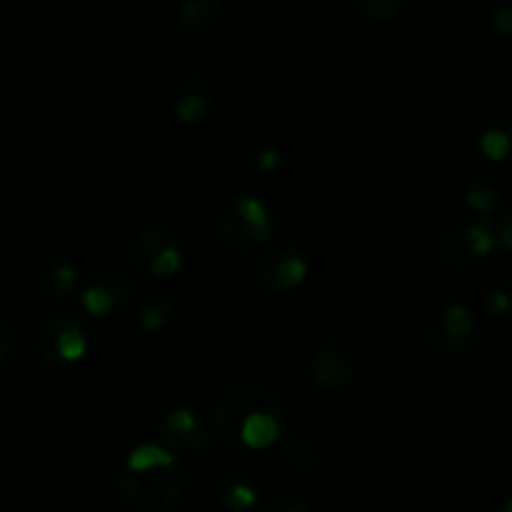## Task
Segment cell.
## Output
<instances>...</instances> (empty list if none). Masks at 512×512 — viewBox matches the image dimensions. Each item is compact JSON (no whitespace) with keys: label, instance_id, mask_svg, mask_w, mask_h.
<instances>
[{"label":"cell","instance_id":"obj_1","mask_svg":"<svg viewBox=\"0 0 512 512\" xmlns=\"http://www.w3.org/2000/svg\"><path fill=\"white\" fill-rule=\"evenodd\" d=\"M188 488V468L170 448L143 443L125 455L115 473V490L133 512H170Z\"/></svg>","mask_w":512,"mask_h":512},{"label":"cell","instance_id":"obj_2","mask_svg":"<svg viewBox=\"0 0 512 512\" xmlns=\"http://www.w3.org/2000/svg\"><path fill=\"white\" fill-rule=\"evenodd\" d=\"M493 338H498V333H493V328L485 325L465 300H445L420 325V345L438 358L458 355L480 340Z\"/></svg>","mask_w":512,"mask_h":512},{"label":"cell","instance_id":"obj_3","mask_svg":"<svg viewBox=\"0 0 512 512\" xmlns=\"http://www.w3.org/2000/svg\"><path fill=\"white\" fill-rule=\"evenodd\" d=\"M273 235V210L263 198L238 193L225 203L215 223V238L228 253L248 255L263 248Z\"/></svg>","mask_w":512,"mask_h":512},{"label":"cell","instance_id":"obj_4","mask_svg":"<svg viewBox=\"0 0 512 512\" xmlns=\"http://www.w3.org/2000/svg\"><path fill=\"white\" fill-rule=\"evenodd\" d=\"M495 248L498 238H495L493 218L468 208L450 215L435 240V253L448 268H470L488 258Z\"/></svg>","mask_w":512,"mask_h":512},{"label":"cell","instance_id":"obj_5","mask_svg":"<svg viewBox=\"0 0 512 512\" xmlns=\"http://www.w3.org/2000/svg\"><path fill=\"white\" fill-rule=\"evenodd\" d=\"M258 413H270L280 420H288L283 400L273 390L258 383H230L220 390L213 403V428L225 443L235 445L240 425Z\"/></svg>","mask_w":512,"mask_h":512},{"label":"cell","instance_id":"obj_6","mask_svg":"<svg viewBox=\"0 0 512 512\" xmlns=\"http://www.w3.org/2000/svg\"><path fill=\"white\" fill-rule=\"evenodd\" d=\"M360 350L355 338L345 333H333L320 338L310 348L305 375L308 383L318 390H343L358 375Z\"/></svg>","mask_w":512,"mask_h":512},{"label":"cell","instance_id":"obj_7","mask_svg":"<svg viewBox=\"0 0 512 512\" xmlns=\"http://www.w3.org/2000/svg\"><path fill=\"white\" fill-rule=\"evenodd\" d=\"M35 353L43 363H75L88 353V333L75 313H55L40 325Z\"/></svg>","mask_w":512,"mask_h":512},{"label":"cell","instance_id":"obj_8","mask_svg":"<svg viewBox=\"0 0 512 512\" xmlns=\"http://www.w3.org/2000/svg\"><path fill=\"white\" fill-rule=\"evenodd\" d=\"M173 25L190 43H215L233 25V10L225 0H185L173 10Z\"/></svg>","mask_w":512,"mask_h":512},{"label":"cell","instance_id":"obj_9","mask_svg":"<svg viewBox=\"0 0 512 512\" xmlns=\"http://www.w3.org/2000/svg\"><path fill=\"white\" fill-rule=\"evenodd\" d=\"M310 258L295 245H273L268 253H263V258L258 260V268H255V278L258 285L268 293L283 295L290 290L300 288V285L308 280L310 275Z\"/></svg>","mask_w":512,"mask_h":512},{"label":"cell","instance_id":"obj_10","mask_svg":"<svg viewBox=\"0 0 512 512\" xmlns=\"http://www.w3.org/2000/svg\"><path fill=\"white\" fill-rule=\"evenodd\" d=\"M170 105L173 115L185 125L205 123L215 113V88L208 75L198 70H185L170 83Z\"/></svg>","mask_w":512,"mask_h":512},{"label":"cell","instance_id":"obj_11","mask_svg":"<svg viewBox=\"0 0 512 512\" xmlns=\"http://www.w3.org/2000/svg\"><path fill=\"white\" fill-rule=\"evenodd\" d=\"M133 293V283H130L128 273H123L120 268H103L100 273H95V278L90 280L88 288L83 290V308L90 315H110L113 310L123 308L130 300Z\"/></svg>","mask_w":512,"mask_h":512},{"label":"cell","instance_id":"obj_12","mask_svg":"<svg viewBox=\"0 0 512 512\" xmlns=\"http://www.w3.org/2000/svg\"><path fill=\"white\" fill-rule=\"evenodd\" d=\"M163 435L175 445H183V448L193 450H208L213 445V435H210L208 425L200 420V415L195 410H190L188 405H175L173 410H168L160 423Z\"/></svg>","mask_w":512,"mask_h":512},{"label":"cell","instance_id":"obj_13","mask_svg":"<svg viewBox=\"0 0 512 512\" xmlns=\"http://www.w3.org/2000/svg\"><path fill=\"white\" fill-rule=\"evenodd\" d=\"M35 283H38V288L48 298H65L78 285V268L65 255H50L38 268V280Z\"/></svg>","mask_w":512,"mask_h":512},{"label":"cell","instance_id":"obj_14","mask_svg":"<svg viewBox=\"0 0 512 512\" xmlns=\"http://www.w3.org/2000/svg\"><path fill=\"white\" fill-rule=\"evenodd\" d=\"M215 500L228 512H248L258 503V488L240 473H228L215 483Z\"/></svg>","mask_w":512,"mask_h":512},{"label":"cell","instance_id":"obj_15","mask_svg":"<svg viewBox=\"0 0 512 512\" xmlns=\"http://www.w3.org/2000/svg\"><path fill=\"white\" fill-rule=\"evenodd\" d=\"M283 428L285 420L275 418L270 413H258L240 425L238 435H235V445H243V448L250 450H263L273 445L275 440H280Z\"/></svg>","mask_w":512,"mask_h":512},{"label":"cell","instance_id":"obj_16","mask_svg":"<svg viewBox=\"0 0 512 512\" xmlns=\"http://www.w3.org/2000/svg\"><path fill=\"white\" fill-rule=\"evenodd\" d=\"M283 458L295 470L308 473V470L318 468L320 460H323V443L308 430H293L283 440Z\"/></svg>","mask_w":512,"mask_h":512},{"label":"cell","instance_id":"obj_17","mask_svg":"<svg viewBox=\"0 0 512 512\" xmlns=\"http://www.w3.org/2000/svg\"><path fill=\"white\" fill-rule=\"evenodd\" d=\"M510 118H493L478 135V150L490 160H505L510 155Z\"/></svg>","mask_w":512,"mask_h":512},{"label":"cell","instance_id":"obj_18","mask_svg":"<svg viewBox=\"0 0 512 512\" xmlns=\"http://www.w3.org/2000/svg\"><path fill=\"white\" fill-rule=\"evenodd\" d=\"M203 185L210 195L220 200H230L238 195V170L230 160H213L203 173Z\"/></svg>","mask_w":512,"mask_h":512},{"label":"cell","instance_id":"obj_19","mask_svg":"<svg viewBox=\"0 0 512 512\" xmlns=\"http://www.w3.org/2000/svg\"><path fill=\"white\" fill-rule=\"evenodd\" d=\"M173 315V298L168 293H148L135 305V320L143 330H160Z\"/></svg>","mask_w":512,"mask_h":512},{"label":"cell","instance_id":"obj_20","mask_svg":"<svg viewBox=\"0 0 512 512\" xmlns=\"http://www.w3.org/2000/svg\"><path fill=\"white\" fill-rule=\"evenodd\" d=\"M465 203H468V210L490 218L503 205V193H500L498 185L488 183V180H470L468 188H465Z\"/></svg>","mask_w":512,"mask_h":512},{"label":"cell","instance_id":"obj_21","mask_svg":"<svg viewBox=\"0 0 512 512\" xmlns=\"http://www.w3.org/2000/svg\"><path fill=\"white\" fill-rule=\"evenodd\" d=\"M355 5L368 20L390 23V20H398L400 15L408 13L415 0H355Z\"/></svg>","mask_w":512,"mask_h":512},{"label":"cell","instance_id":"obj_22","mask_svg":"<svg viewBox=\"0 0 512 512\" xmlns=\"http://www.w3.org/2000/svg\"><path fill=\"white\" fill-rule=\"evenodd\" d=\"M248 163L253 165L255 173L268 175L283 165V153H280L278 145L273 143H258L248 150Z\"/></svg>","mask_w":512,"mask_h":512},{"label":"cell","instance_id":"obj_23","mask_svg":"<svg viewBox=\"0 0 512 512\" xmlns=\"http://www.w3.org/2000/svg\"><path fill=\"white\" fill-rule=\"evenodd\" d=\"M260 512H310V505L308 498L298 490H278V493L265 500Z\"/></svg>","mask_w":512,"mask_h":512},{"label":"cell","instance_id":"obj_24","mask_svg":"<svg viewBox=\"0 0 512 512\" xmlns=\"http://www.w3.org/2000/svg\"><path fill=\"white\" fill-rule=\"evenodd\" d=\"M483 308L490 318H505L510 310V288L508 285H493L485 290Z\"/></svg>","mask_w":512,"mask_h":512},{"label":"cell","instance_id":"obj_25","mask_svg":"<svg viewBox=\"0 0 512 512\" xmlns=\"http://www.w3.org/2000/svg\"><path fill=\"white\" fill-rule=\"evenodd\" d=\"M490 28L498 35L508 38L512 33V5L508 0H500L493 10H490Z\"/></svg>","mask_w":512,"mask_h":512},{"label":"cell","instance_id":"obj_26","mask_svg":"<svg viewBox=\"0 0 512 512\" xmlns=\"http://www.w3.org/2000/svg\"><path fill=\"white\" fill-rule=\"evenodd\" d=\"M512 213L508 208L500 213L498 220H493L495 223V238H498V245L505 250V253H510L512 250Z\"/></svg>","mask_w":512,"mask_h":512},{"label":"cell","instance_id":"obj_27","mask_svg":"<svg viewBox=\"0 0 512 512\" xmlns=\"http://www.w3.org/2000/svg\"><path fill=\"white\" fill-rule=\"evenodd\" d=\"M13 350H15L13 330H10L8 325H5L3 320H0V363L10 358V355H13Z\"/></svg>","mask_w":512,"mask_h":512},{"label":"cell","instance_id":"obj_28","mask_svg":"<svg viewBox=\"0 0 512 512\" xmlns=\"http://www.w3.org/2000/svg\"><path fill=\"white\" fill-rule=\"evenodd\" d=\"M490 512H512V498H510V495H503L500 500H495Z\"/></svg>","mask_w":512,"mask_h":512}]
</instances>
